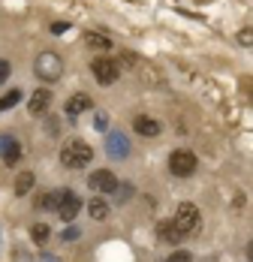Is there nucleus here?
Instances as JSON below:
<instances>
[{"mask_svg":"<svg viewBox=\"0 0 253 262\" xmlns=\"http://www.w3.org/2000/svg\"><path fill=\"white\" fill-rule=\"evenodd\" d=\"M94 160V148L81 139H70L64 148H60V163L67 169H85L88 163Z\"/></svg>","mask_w":253,"mask_h":262,"instance_id":"f257e3e1","label":"nucleus"},{"mask_svg":"<svg viewBox=\"0 0 253 262\" xmlns=\"http://www.w3.org/2000/svg\"><path fill=\"white\" fill-rule=\"evenodd\" d=\"M172 223H175V229L181 235H193L199 229V223H202V214H199V208L193 202H181L175 217H172Z\"/></svg>","mask_w":253,"mask_h":262,"instance_id":"f03ea898","label":"nucleus"},{"mask_svg":"<svg viewBox=\"0 0 253 262\" xmlns=\"http://www.w3.org/2000/svg\"><path fill=\"white\" fill-rule=\"evenodd\" d=\"M196 166H199V160L193 151H184V148H178L169 154V172L175 175V178H190L193 172H196Z\"/></svg>","mask_w":253,"mask_h":262,"instance_id":"7ed1b4c3","label":"nucleus"},{"mask_svg":"<svg viewBox=\"0 0 253 262\" xmlns=\"http://www.w3.org/2000/svg\"><path fill=\"white\" fill-rule=\"evenodd\" d=\"M33 70H36V76H39L43 81H57L60 73H64V63H60V57H57L54 52H43V54H36Z\"/></svg>","mask_w":253,"mask_h":262,"instance_id":"20e7f679","label":"nucleus"},{"mask_svg":"<svg viewBox=\"0 0 253 262\" xmlns=\"http://www.w3.org/2000/svg\"><path fill=\"white\" fill-rule=\"evenodd\" d=\"M54 211L60 214V220H67V223H73L76 220V214L81 211V199H78L73 190H57V202H54Z\"/></svg>","mask_w":253,"mask_h":262,"instance_id":"39448f33","label":"nucleus"},{"mask_svg":"<svg viewBox=\"0 0 253 262\" xmlns=\"http://www.w3.org/2000/svg\"><path fill=\"white\" fill-rule=\"evenodd\" d=\"M91 73H94V79L100 81V84H115L118 76H121L118 63H115V60H109V57H97V60L91 63Z\"/></svg>","mask_w":253,"mask_h":262,"instance_id":"423d86ee","label":"nucleus"},{"mask_svg":"<svg viewBox=\"0 0 253 262\" xmlns=\"http://www.w3.org/2000/svg\"><path fill=\"white\" fill-rule=\"evenodd\" d=\"M88 187L94 193H112V190H118V178L109 169H97V172L88 175Z\"/></svg>","mask_w":253,"mask_h":262,"instance_id":"0eeeda50","label":"nucleus"},{"mask_svg":"<svg viewBox=\"0 0 253 262\" xmlns=\"http://www.w3.org/2000/svg\"><path fill=\"white\" fill-rule=\"evenodd\" d=\"M0 157L6 166H15L18 160H22V145H18V139H12V136H0Z\"/></svg>","mask_w":253,"mask_h":262,"instance_id":"6e6552de","label":"nucleus"},{"mask_svg":"<svg viewBox=\"0 0 253 262\" xmlns=\"http://www.w3.org/2000/svg\"><path fill=\"white\" fill-rule=\"evenodd\" d=\"M91 105H94V103H91V97H88V94H73V97L64 103V112H67L70 118H76V115H85Z\"/></svg>","mask_w":253,"mask_h":262,"instance_id":"1a4fd4ad","label":"nucleus"},{"mask_svg":"<svg viewBox=\"0 0 253 262\" xmlns=\"http://www.w3.org/2000/svg\"><path fill=\"white\" fill-rule=\"evenodd\" d=\"M51 105V91H46V88H39L33 97H30V103H27V108H30V115H46Z\"/></svg>","mask_w":253,"mask_h":262,"instance_id":"9d476101","label":"nucleus"},{"mask_svg":"<svg viewBox=\"0 0 253 262\" xmlns=\"http://www.w3.org/2000/svg\"><path fill=\"white\" fill-rule=\"evenodd\" d=\"M133 130L139 133V136H157L160 133V121L157 118H148V115H139L133 121Z\"/></svg>","mask_w":253,"mask_h":262,"instance_id":"9b49d317","label":"nucleus"},{"mask_svg":"<svg viewBox=\"0 0 253 262\" xmlns=\"http://www.w3.org/2000/svg\"><path fill=\"white\" fill-rule=\"evenodd\" d=\"M157 238H163L166 244H181V238H184V235L175 229V223H172V220H160V223H157Z\"/></svg>","mask_w":253,"mask_h":262,"instance_id":"f8f14e48","label":"nucleus"},{"mask_svg":"<svg viewBox=\"0 0 253 262\" xmlns=\"http://www.w3.org/2000/svg\"><path fill=\"white\" fill-rule=\"evenodd\" d=\"M33 184H36L33 172H22V175H18V181H15V196H27V193L33 190Z\"/></svg>","mask_w":253,"mask_h":262,"instance_id":"ddd939ff","label":"nucleus"},{"mask_svg":"<svg viewBox=\"0 0 253 262\" xmlns=\"http://www.w3.org/2000/svg\"><path fill=\"white\" fill-rule=\"evenodd\" d=\"M88 214H91L94 220H106V217H109V205L97 196V199H91V202H88Z\"/></svg>","mask_w":253,"mask_h":262,"instance_id":"4468645a","label":"nucleus"},{"mask_svg":"<svg viewBox=\"0 0 253 262\" xmlns=\"http://www.w3.org/2000/svg\"><path fill=\"white\" fill-rule=\"evenodd\" d=\"M85 46H91V49H112V39L91 30V33H85Z\"/></svg>","mask_w":253,"mask_h":262,"instance_id":"2eb2a0df","label":"nucleus"},{"mask_svg":"<svg viewBox=\"0 0 253 262\" xmlns=\"http://www.w3.org/2000/svg\"><path fill=\"white\" fill-rule=\"evenodd\" d=\"M22 103V91L18 88H12L9 94H3L0 97V112H6V108H12V105H18Z\"/></svg>","mask_w":253,"mask_h":262,"instance_id":"dca6fc26","label":"nucleus"},{"mask_svg":"<svg viewBox=\"0 0 253 262\" xmlns=\"http://www.w3.org/2000/svg\"><path fill=\"white\" fill-rule=\"evenodd\" d=\"M49 235H51V229L46 226V223H33V229H30V238H33L36 244H46V241H49Z\"/></svg>","mask_w":253,"mask_h":262,"instance_id":"f3484780","label":"nucleus"},{"mask_svg":"<svg viewBox=\"0 0 253 262\" xmlns=\"http://www.w3.org/2000/svg\"><path fill=\"white\" fill-rule=\"evenodd\" d=\"M109 148H112V154H115V157H124V154H126V142H124V136H112Z\"/></svg>","mask_w":253,"mask_h":262,"instance_id":"a211bd4d","label":"nucleus"},{"mask_svg":"<svg viewBox=\"0 0 253 262\" xmlns=\"http://www.w3.org/2000/svg\"><path fill=\"white\" fill-rule=\"evenodd\" d=\"M166 262H193V256H190L187 250H178V253H172Z\"/></svg>","mask_w":253,"mask_h":262,"instance_id":"6ab92c4d","label":"nucleus"},{"mask_svg":"<svg viewBox=\"0 0 253 262\" xmlns=\"http://www.w3.org/2000/svg\"><path fill=\"white\" fill-rule=\"evenodd\" d=\"M238 42H241V46H250V42H253V30H250V27H244V30L238 33Z\"/></svg>","mask_w":253,"mask_h":262,"instance_id":"aec40b11","label":"nucleus"},{"mask_svg":"<svg viewBox=\"0 0 253 262\" xmlns=\"http://www.w3.org/2000/svg\"><path fill=\"white\" fill-rule=\"evenodd\" d=\"M6 79H9V63H6V60L0 57V84H3Z\"/></svg>","mask_w":253,"mask_h":262,"instance_id":"412c9836","label":"nucleus"},{"mask_svg":"<svg viewBox=\"0 0 253 262\" xmlns=\"http://www.w3.org/2000/svg\"><path fill=\"white\" fill-rule=\"evenodd\" d=\"M60 238H64V241H76V238H78V229H76V226H70V229H67Z\"/></svg>","mask_w":253,"mask_h":262,"instance_id":"4be33fe9","label":"nucleus"},{"mask_svg":"<svg viewBox=\"0 0 253 262\" xmlns=\"http://www.w3.org/2000/svg\"><path fill=\"white\" fill-rule=\"evenodd\" d=\"M15 259H18V262H30V256H27L22 247H15Z\"/></svg>","mask_w":253,"mask_h":262,"instance_id":"5701e85b","label":"nucleus"},{"mask_svg":"<svg viewBox=\"0 0 253 262\" xmlns=\"http://www.w3.org/2000/svg\"><path fill=\"white\" fill-rule=\"evenodd\" d=\"M97 130H106V115H97Z\"/></svg>","mask_w":253,"mask_h":262,"instance_id":"b1692460","label":"nucleus"},{"mask_svg":"<svg viewBox=\"0 0 253 262\" xmlns=\"http://www.w3.org/2000/svg\"><path fill=\"white\" fill-rule=\"evenodd\" d=\"M39 262H57V259H54V256H43Z\"/></svg>","mask_w":253,"mask_h":262,"instance_id":"393cba45","label":"nucleus"}]
</instances>
